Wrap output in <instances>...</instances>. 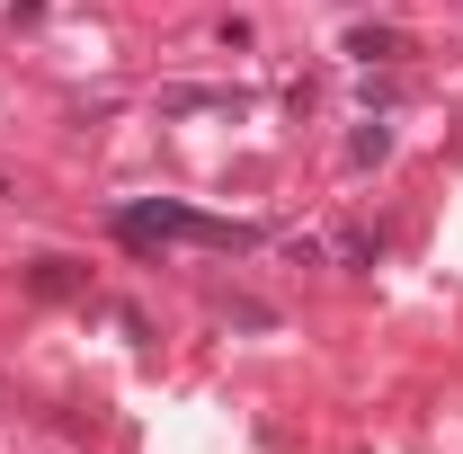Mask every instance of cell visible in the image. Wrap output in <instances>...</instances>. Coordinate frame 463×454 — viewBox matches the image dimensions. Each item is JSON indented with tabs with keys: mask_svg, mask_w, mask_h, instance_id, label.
I'll return each mask as SVG.
<instances>
[{
	"mask_svg": "<svg viewBox=\"0 0 463 454\" xmlns=\"http://www.w3.org/2000/svg\"><path fill=\"white\" fill-rule=\"evenodd\" d=\"M116 241H125V250H170V241H196V250H259L250 223L196 214V205H125V214H116Z\"/></svg>",
	"mask_w": 463,
	"mask_h": 454,
	"instance_id": "1",
	"label": "cell"
},
{
	"mask_svg": "<svg viewBox=\"0 0 463 454\" xmlns=\"http://www.w3.org/2000/svg\"><path fill=\"white\" fill-rule=\"evenodd\" d=\"M27 294L36 303H71V294H90V277L71 259H27Z\"/></svg>",
	"mask_w": 463,
	"mask_h": 454,
	"instance_id": "2",
	"label": "cell"
},
{
	"mask_svg": "<svg viewBox=\"0 0 463 454\" xmlns=\"http://www.w3.org/2000/svg\"><path fill=\"white\" fill-rule=\"evenodd\" d=\"M347 54H356V62H402L410 36H402V27H347Z\"/></svg>",
	"mask_w": 463,
	"mask_h": 454,
	"instance_id": "3",
	"label": "cell"
},
{
	"mask_svg": "<svg viewBox=\"0 0 463 454\" xmlns=\"http://www.w3.org/2000/svg\"><path fill=\"white\" fill-rule=\"evenodd\" d=\"M383 152H392V125H356V134H347V161H356V170H374Z\"/></svg>",
	"mask_w": 463,
	"mask_h": 454,
	"instance_id": "4",
	"label": "cell"
},
{
	"mask_svg": "<svg viewBox=\"0 0 463 454\" xmlns=\"http://www.w3.org/2000/svg\"><path fill=\"white\" fill-rule=\"evenodd\" d=\"M214 312H223V321H241V330H268V321H277V312H268V303H250V294H223Z\"/></svg>",
	"mask_w": 463,
	"mask_h": 454,
	"instance_id": "5",
	"label": "cell"
},
{
	"mask_svg": "<svg viewBox=\"0 0 463 454\" xmlns=\"http://www.w3.org/2000/svg\"><path fill=\"white\" fill-rule=\"evenodd\" d=\"M161 108H170V116H196V108H232V90H170Z\"/></svg>",
	"mask_w": 463,
	"mask_h": 454,
	"instance_id": "6",
	"label": "cell"
},
{
	"mask_svg": "<svg viewBox=\"0 0 463 454\" xmlns=\"http://www.w3.org/2000/svg\"><path fill=\"white\" fill-rule=\"evenodd\" d=\"M339 259H347V268H374V259H383V232H347Z\"/></svg>",
	"mask_w": 463,
	"mask_h": 454,
	"instance_id": "7",
	"label": "cell"
}]
</instances>
